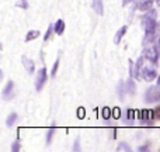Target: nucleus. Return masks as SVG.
<instances>
[{
  "instance_id": "1",
  "label": "nucleus",
  "mask_w": 160,
  "mask_h": 152,
  "mask_svg": "<svg viewBox=\"0 0 160 152\" xmlns=\"http://www.w3.org/2000/svg\"><path fill=\"white\" fill-rule=\"evenodd\" d=\"M142 25H143L145 28V39H143V44H146V42L152 41L153 37H155V33H156V28H158V23H156L155 17L152 16H145L143 18H142Z\"/></svg>"
},
{
  "instance_id": "2",
  "label": "nucleus",
  "mask_w": 160,
  "mask_h": 152,
  "mask_svg": "<svg viewBox=\"0 0 160 152\" xmlns=\"http://www.w3.org/2000/svg\"><path fill=\"white\" fill-rule=\"evenodd\" d=\"M143 58H146L148 61H150L153 65H156L159 62V58H160V47L159 45H153V47L145 50Z\"/></svg>"
},
{
  "instance_id": "3",
  "label": "nucleus",
  "mask_w": 160,
  "mask_h": 152,
  "mask_svg": "<svg viewBox=\"0 0 160 152\" xmlns=\"http://www.w3.org/2000/svg\"><path fill=\"white\" fill-rule=\"evenodd\" d=\"M47 77H48L47 68H41V69L37 72V77H35V90L37 92L42 90V87H44L45 83H47Z\"/></svg>"
},
{
  "instance_id": "4",
  "label": "nucleus",
  "mask_w": 160,
  "mask_h": 152,
  "mask_svg": "<svg viewBox=\"0 0 160 152\" xmlns=\"http://www.w3.org/2000/svg\"><path fill=\"white\" fill-rule=\"evenodd\" d=\"M159 86H152V87L148 89V92L145 93V102L148 103H153V102H158L160 99V92H159Z\"/></svg>"
},
{
  "instance_id": "5",
  "label": "nucleus",
  "mask_w": 160,
  "mask_h": 152,
  "mask_svg": "<svg viewBox=\"0 0 160 152\" xmlns=\"http://www.w3.org/2000/svg\"><path fill=\"white\" fill-rule=\"evenodd\" d=\"M141 76H142V79L146 80V82H152L153 79L158 77V72H156V69L153 66H143V69H142V72H141Z\"/></svg>"
},
{
  "instance_id": "6",
  "label": "nucleus",
  "mask_w": 160,
  "mask_h": 152,
  "mask_svg": "<svg viewBox=\"0 0 160 152\" xmlns=\"http://www.w3.org/2000/svg\"><path fill=\"white\" fill-rule=\"evenodd\" d=\"M2 96L4 100H11L16 94H14V82L13 80H8L7 83H6L4 89H3L2 92Z\"/></svg>"
},
{
  "instance_id": "7",
  "label": "nucleus",
  "mask_w": 160,
  "mask_h": 152,
  "mask_svg": "<svg viewBox=\"0 0 160 152\" xmlns=\"http://www.w3.org/2000/svg\"><path fill=\"white\" fill-rule=\"evenodd\" d=\"M21 62H22V66L25 68V71H27L30 75H32L34 71H35V64H34L32 59H30L27 55H22L21 56Z\"/></svg>"
},
{
  "instance_id": "8",
  "label": "nucleus",
  "mask_w": 160,
  "mask_h": 152,
  "mask_svg": "<svg viewBox=\"0 0 160 152\" xmlns=\"http://www.w3.org/2000/svg\"><path fill=\"white\" fill-rule=\"evenodd\" d=\"M139 118L143 123H148V124H152V121L155 120V116H153V110H141L139 111Z\"/></svg>"
},
{
  "instance_id": "9",
  "label": "nucleus",
  "mask_w": 160,
  "mask_h": 152,
  "mask_svg": "<svg viewBox=\"0 0 160 152\" xmlns=\"http://www.w3.org/2000/svg\"><path fill=\"white\" fill-rule=\"evenodd\" d=\"M91 7L96 11L98 16H102L104 14V4H102V0H93L91 2Z\"/></svg>"
},
{
  "instance_id": "10",
  "label": "nucleus",
  "mask_w": 160,
  "mask_h": 152,
  "mask_svg": "<svg viewBox=\"0 0 160 152\" xmlns=\"http://www.w3.org/2000/svg\"><path fill=\"white\" fill-rule=\"evenodd\" d=\"M127 31H128V25H122V27L117 31L115 37H114V44H119V42H121V38L127 34Z\"/></svg>"
},
{
  "instance_id": "11",
  "label": "nucleus",
  "mask_w": 160,
  "mask_h": 152,
  "mask_svg": "<svg viewBox=\"0 0 160 152\" xmlns=\"http://www.w3.org/2000/svg\"><path fill=\"white\" fill-rule=\"evenodd\" d=\"M53 30H55L56 35H62V34H63V31H65V21H63V20L59 18L58 21L55 23V25H53Z\"/></svg>"
},
{
  "instance_id": "12",
  "label": "nucleus",
  "mask_w": 160,
  "mask_h": 152,
  "mask_svg": "<svg viewBox=\"0 0 160 152\" xmlns=\"http://www.w3.org/2000/svg\"><path fill=\"white\" fill-rule=\"evenodd\" d=\"M153 2H155V0H143V2L141 3V6H139V10H141V11H149V10H152Z\"/></svg>"
},
{
  "instance_id": "13",
  "label": "nucleus",
  "mask_w": 160,
  "mask_h": 152,
  "mask_svg": "<svg viewBox=\"0 0 160 152\" xmlns=\"http://www.w3.org/2000/svg\"><path fill=\"white\" fill-rule=\"evenodd\" d=\"M38 37H39L38 30H30L27 33V35H25V42H30V41H32V39L38 38Z\"/></svg>"
},
{
  "instance_id": "14",
  "label": "nucleus",
  "mask_w": 160,
  "mask_h": 152,
  "mask_svg": "<svg viewBox=\"0 0 160 152\" xmlns=\"http://www.w3.org/2000/svg\"><path fill=\"white\" fill-rule=\"evenodd\" d=\"M127 92H128L127 83L119 82V85H118V96H119V99H124V96H125V93H127Z\"/></svg>"
},
{
  "instance_id": "15",
  "label": "nucleus",
  "mask_w": 160,
  "mask_h": 152,
  "mask_svg": "<svg viewBox=\"0 0 160 152\" xmlns=\"http://www.w3.org/2000/svg\"><path fill=\"white\" fill-rule=\"evenodd\" d=\"M16 121H17V114L16 113H11V114H8V116H7L6 125H7V127H13V125L16 124Z\"/></svg>"
},
{
  "instance_id": "16",
  "label": "nucleus",
  "mask_w": 160,
  "mask_h": 152,
  "mask_svg": "<svg viewBox=\"0 0 160 152\" xmlns=\"http://www.w3.org/2000/svg\"><path fill=\"white\" fill-rule=\"evenodd\" d=\"M111 116H112V110H111L110 107H107V106H104L102 110H101V117L104 120H110Z\"/></svg>"
},
{
  "instance_id": "17",
  "label": "nucleus",
  "mask_w": 160,
  "mask_h": 152,
  "mask_svg": "<svg viewBox=\"0 0 160 152\" xmlns=\"http://www.w3.org/2000/svg\"><path fill=\"white\" fill-rule=\"evenodd\" d=\"M127 87H128V93H129V94L135 93L136 86H135V83H133V77H129V80L127 82Z\"/></svg>"
},
{
  "instance_id": "18",
  "label": "nucleus",
  "mask_w": 160,
  "mask_h": 152,
  "mask_svg": "<svg viewBox=\"0 0 160 152\" xmlns=\"http://www.w3.org/2000/svg\"><path fill=\"white\" fill-rule=\"evenodd\" d=\"M142 62H143V55H142L141 58L136 61V64H135V79L141 75V73H139V71H141V68H142Z\"/></svg>"
},
{
  "instance_id": "19",
  "label": "nucleus",
  "mask_w": 160,
  "mask_h": 152,
  "mask_svg": "<svg viewBox=\"0 0 160 152\" xmlns=\"http://www.w3.org/2000/svg\"><path fill=\"white\" fill-rule=\"evenodd\" d=\"M55 131H56L55 127H52V128H49V130H48V133H47V144L48 145L52 142V138H53V134H55Z\"/></svg>"
},
{
  "instance_id": "20",
  "label": "nucleus",
  "mask_w": 160,
  "mask_h": 152,
  "mask_svg": "<svg viewBox=\"0 0 160 152\" xmlns=\"http://www.w3.org/2000/svg\"><path fill=\"white\" fill-rule=\"evenodd\" d=\"M117 151H118V152H121V151L131 152V151H132V148H131L128 144H124V142H122V144H119V145H118V148H117Z\"/></svg>"
},
{
  "instance_id": "21",
  "label": "nucleus",
  "mask_w": 160,
  "mask_h": 152,
  "mask_svg": "<svg viewBox=\"0 0 160 152\" xmlns=\"http://www.w3.org/2000/svg\"><path fill=\"white\" fill-rule=\"evenodd\" d=\"M16 6L17 7H20V8H22V10H27L28 8V2L27 0H18V2L16 3Z\"/></svg>"
},
{
  "instance_id": "22",
  "label": "nucleus",
  "mask_w": 160,
  "mask_h": 152,
  "mask_svg": "<svg viewBox=\"0 0 160 152\" xmlns=\"http://www.w3.org/2000/svg\"><path fill=\"white\" fill-rule=\"evenodd\" d=\"M135 118V110L133 108H128L127 110V120L128 121H132Z\"/></svg>"
},
{
  "instance_id": "23",
  "label": "nucleus",
  "mask_w": 160,
  "mask_h": 152,
  "mask_svg": "<svg viewBox=\"0 0 160 152\" xmlns=\"http://www.w3.org/2000/svg\"><path fill=\"white\" fill-rule=\"evenodd\" d=\"M129 77H135V64L132 59H129Z\"/></svg>"
},
{
  "instance_id": "24",
  "label": "nucleus",
  "mask_w": 160,
  "mask_h": 152,
  "mask_svg": "<svg viewBox=\"0 0 160 152\" xmlns=\"http://www.w3.org/2000/svg\"><path fill=\"white\" fill-rule=\"evenodd\" d=\"M58 66H59V58H56L55 64H53V66H52V72H51V76H52V77L56 76V72H58Z\"/></svg>"
},
{
  "instance_id": "25",
  "label": "nucleus",
  "mask_w": 160,
  "mask_h": 152,
  "mask_svg": "<svg viewBox=\"0 0 160 152\" xmlns=\"http://www.w3.org/2000/svg\"><path fill=\"white\" fill-rule=\"evenodd\" d=\"M112 117L115 120H118L119 117H121V108H119V107H114L112 108Z\"/></svg>"
},
{
  "instance_id": "26",
  "label": "nucleus",
  "mask_w": 160,
  "mask_h": 152,
  "mask_svg": "<svg viewBox=\"0 0 160 152\" xmlns=\"http://www.w3.org/2000/svg\"><path fill=\"white\" fill-rule=\"evenodd\" d=\"M52 31H55V30H53V25H49V27H48L47 34H45V37H44V41H48V39L51 38V35H52Z\"/></svg>"
},
{
  "instance_id": "27",
  "label": "nucleus",
  "mask_w": 160,
  "mask_h": 152,
  "mask_svg": "<svg viewBox=\"0 0 160 152\" xmlns=\"http://www.w3.org/2000/svg\"><path fill=\"white\" fill-rule=\"evenodd\" d=\"M76 114H78V117H79L80 120L84 118V117H86V110H84V107H79V108H78V113H76Z\"/></svg>"
},
{
  "instance_id": "28",
  "label": "nucleus",
  "mask_w": 160,
  "mask_h": 152,
  "mask_svg": "<svg viewBox=\"0 0 160 152\" xmlns=\"http://www.w3.org/2000/svg\"><path fill=\"white\" fill-rule=\"evenodd\" d=\"M11 151L13 152H18L20 151V141H14L11 144Z\"/></svg>"
},
{
  "instance_id": "29",
  "label": "nucleus",
  "mask_w": 160,
  "mask_h": 152,
  "mask_svg": "<svg viewBox=\"0 0 160 152\" xmlns=\"http://www.w3.org/2000/svg\"><path fill=\"white\" fill-rule=\"evenodd\" d=\"M73 151H75V152L80 151V138H79V137L75 139V145H73Z\"/></svg>"
},
{
  "instance_id": "30",
  "label": "nucleus",
  "mask_w": 160,
  "mask_h": 152,
  "mask_svg": "<svg viewBox=\"0 0 160 152\" xmlns=\"http://www.w3.org/2000/svg\"><path fill=\"white\" fill-rule=\"evenodd\" d=\"M153 116H155V120H160V106L153 110Z\"/></svg>"
},
{
  "instance_id": "31",
  "label": "nucleus",
  "mask_w": 160,
  "mask_h": 152,
  "mask_svg": "<svg viewBox=\"0 0 160 152\" xmlns=\"http://www.w3.org/2000/svg\"><path fill=\"white\" fill-rule=\"evenodd\" d=\"M131 2H132V0H122V6H127V4H129Z\"/></svg>"
},
{
  "instance_id": "32",
  "label": "nucleus",
  "mask_w": 160,
  "mask_h": 152,
  "mask_svg": "<svg viewBox=\"0 0 160 152\" xmlns=\"http://www.w3.org/2000/svg\"><path fill=\"white\" fill-rule=\"evenodd\" d=\"M139 151H149V147H141Z\"/></svg>"
},
{
  "instance_id": "33",
  "label": "nucleus",
  "mask_w": 160,
  "mask_h": 152,
  "mask_svg": "<svg viewBox=\"0 0 160 152\" xmlns=\"http://www.w3.org/2000/svg\"><path fill=\"white\" fill-rule=\"evenodd\" d=\"M158 86H159V87H160V75L158 76Z\"/></svg>"
},
{
  "instance_id": "34",
  "label": "nucleus",
  "mask_w": 160,
  "mask_h": 152,
  "mask_svg": "<svg viewBox=\"0 0 160 152\" xmlns=\"http://www.w3.org/2000/svg\"><path fill=\"white\" fill-rule=\"evenodd\" d=\"M158 6H160V0H158Z\"/></svg>"
},
{
  "instance_id": "35",
  "label": "nucleus",
  "mask_w": 160,
  "mask_h": 152,
  "mask_svg": "<svg viewBox=\"0 0 160 152\" xmlns=\"http://www.w3.org/2000/svg\"><path fill=\"white\" fill-rule=\"evenodd\" d=\"M159 44H160V38H159Z\"/></svg>"
}]
</instances>
